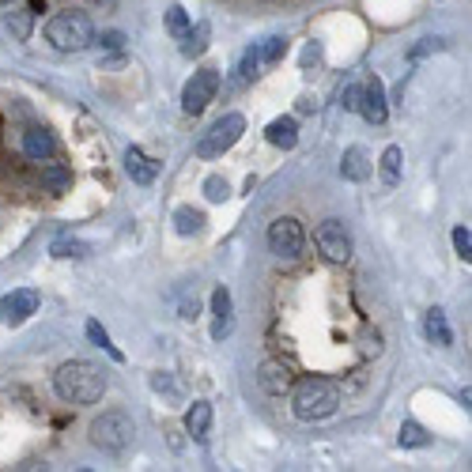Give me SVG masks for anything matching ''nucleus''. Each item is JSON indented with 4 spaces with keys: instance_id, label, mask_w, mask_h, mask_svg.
Returning a JSON list of instances; mask_svg holds the SVG:
<instances>
[{
    "instance_id": "1",
    "label": "nucleus",
    "mask_w": 472,
    "mask_h": 472,
    "mask_svg": "<svg viewBox=\"0 0 472 472\" xmlns=\"http://www.w3.org/2000/svg\"><path fill=\"white\" fill-rule=\"evenodd\" d=\"M106 386H110L106 382V371L91 359H68L53 374V389H57L65 405H99Z\"/></svg>"
},
{
    "instance_id": "2",
    "label": "nucleus",
    "mask_w": 472,
    "mask_h": 472,
    "mask_svg": "<svg viewBox=\"0 0 472 472\" xmlns=\"http://www.w3.org/2000/svg\"><path fill=\"white\" fill-rule=\"evenodd\" d=\"M337 408H340V389H337V382H329V378L310 374V378H302V382L292 386V412H295V420L321 424V420H329Z\"/></svg>"
},
{
    "instance_id": "3",
    "label": "nucleus",
    "mask_w": 472,
    "mask_h": 472,
    "mask_svg": "<svg viewBox=\"0 0 472 472\" xmlns=\"http://www.w3.org/2000/svg\"><path fill=\"white\" fill-rule=\"evenodd\" d=\"M136 439V424H133V415L129 412H121V408H110V412H102L91 420V446L102 450V453H125L133 446Z\"/></svg>"
},
{
    "instance_id": "4",
    "label": "nucleus",
    "mask_w": 472,
    "mask_h": 472,
    "mask_svg": "<svg viewBox=\"0 0 472 472\" xmlns=\"http://www.w3.org/2000/svg\"><path fill=\"white\" fill-rule=\"evenodd\" d=\"M46 42L61 53H80L95 42V31H91L87 15L80 12H57L53 20L46 23Z\"/></svg>"
},
{
    "instance_id": "5",
    "label": "nucleus",
    "mask_w": 472,
    "mask_h": 472,
    "mask_svg": "<svg viewBox=\"0 0 472 472\" xmlns=\"http://www.w3.org/2000/svg\"><path fill=\"white\" fill-rule=\"evenodd\" d=\"M242 133H246V118L242 114H223L220 121H212L208 129L197 136V159H220L223 152H231L234 144L242 140Z\"/></svg>"
},
{
    "instance_id": "6",
    "label": "nucleus",
    "mask_w": 472,
    "mask_h": 472,
    "mask_svg": "<svg viewBox=\"0 0 472 472\" xmlns=\"http://www.w3.org/2000/svg\"><path fill=\"white\" fill-rule=\"evenodd\" d=\"M268 249L272 258L280 261H299L302 249H306V231L295 215H280V220L268 223Z\"/></svg>"
},
{
    "instance_id": "7",
    "label": "nucleus",
    "mask_w": 472,
    "mask_h": 472,
    "mask_svg": "<svg viewBox=\"0 0 472 472\" xmlns=\"http://www.w3.org/2000/svg\"><path fill=\"white\" fill-rule=\"evenodd\" d=\"M314 242H318V253H321L325 261H333V265H348L352 261V231L344 227L340 220L318 223Z\"/></svg>"
},
{
    "instance_id": "8",
    "label": "nucleus",
    "mask_w": 472,
    "mask_h": 472,
    "mask_svg": "<svg viewBox=\"0 0 472 472\" xmlns=\"http://www.w3.org/2000/svg\"><path fill=\"white\" fill-rule=\"evenodd\" d=\"M215 95H220V72H215V68L193 72V80L186 83V91H181V110H186V114H205L208 106L215 102Z\"/></svg>"
},
{
    "instance_id": "9",
    "label": "nucleus",
    "mask_w": 472,
    "mask_h": 472,
    "mask_svg": "<svg viewBox=\"0 0 472 472\" xmlns=\"http://www.w3.org/2000/svg\"><path fill=\"white\" fill-rule=\"evenodd\" d=\"M39 292L34 287H15V292H8L4 299H0V321L4 325H23L31 314H39Z\"/></svg>"
},
{
    "instance_id": "10",
    "label": "nucleus",
    "mask_w": 472,
    "mask_h": 472,
    "mask_svg": "<svg viewBox=\"0 0 472 472\" xmlns=\"http://www.w3.org/2000/svg\"><path fill=\"white\" fill-rule=\"evenodd\" d=\"M258 386H261V393H268V397H287V393H292V386H295V374H292V367H287V363L265 359L261 367H258Z\"/></svg>"
},
{
    "instance_id": "11",
    "label": "nucleus",
    "mask_w": 472,
    "mask_h": 472,
    "mask_svg": "<svg viewBox=\"0 0 472 472\" xmlns=\"http://www.w3.org/2000/svg\"><path fill=\"white\" fill-rule=\"evenodd\" d=\"M234 333V299L227 287L212 292V340H227Z\"/></svg>"
},
{
    "instance_id": "12",
    "label": "nucleus",
    "mask_w": 472,
    "mask_h": 472,
    "mask_svg": "<svg viewBox=\"0 0 472 472\" xmlns=\"http://www.w3.org/2000/svg\"><path fill=\"white\" fill-rule=\"evenodd\" d=\"M359 114L367 118L371 125H386L389 118V102H386V87L382 80H371V83H363V102H359Z\"/></svg>"
},
{
    "instance_id": "13",
    "label": "nucleus",
    "mask_w": 472,
    "mask_h": 472,
    "mask_svg": "<svg viewBox=\"0 0 472 472\" xmlns=\"http://www.w3.org/2000/svg\"><path fill=\"white\" fill-rule=\"evenodd\" d=\"M23 152H27V159H34V162H46V159H53V152H57V140H53L49 129L34 125V129L23 133Z\"/></svg>"
},
{
    "instance_id": "14",
    "label": "nucleus",
    "mask_w": 472,
    "mask_h": 472,
    "mask_svg": "<svg viewBox=\"0 0 472 472\" xmlns=\"http://www.w3.org/2000/svg\"><path fill=\"white\" fill-rule=\"evenodd\" d=\"M125 170H129V178L136 181V186H152L155 174H159V162L148 159L140 148H129V152H125Z\"/></svg>"
},
{
    "instance_id": "15",
    "label": "nucleus",
    "mask_w": 472,
    "mask_h": 472,
    "mask_svg": "<svg viewBox=\"0 0 472 472\" xmlns=\"http://www.w3.org/2000/svg\"><path fill=\"white\" fill-rule=\"evenodd\" d=\"M265 136H268V144H272V148H284V152H292L295 144H299V121H295V118H276V121H268Z\"/></svg>"
},
{
    "instance_id": "16",
    "label": "nucleus",
    "mask_w": 472,
    "mask_h": 472,
    "mask_svg": "<svg viewBox=\"0 0 472 472\" xmlns=\"http://www.w3.org/2000/svg\"><path fill=\"white\" fill-rule=\"evenodd\" d=\"M424 337L431 344H439V348H450L453 344V329H450V321H446V314L439 310V306H431V310L424 314Z\"/></svg>"
},
{
    "instance_id": "17",
    "label": "nucleus",
    "mask_w": 472,
    "mask_h": 472,
    "mask_svg": "<svg viewBox=\"0 0 472 472\" xmlns=\"http://www.w3.org/2000/svg\"><path fill=\"white\" fill-rule=\"evenodd\" d=\"M186 431L193 434L197 442H208V431H212V405L208 401H193L186 412Z\"/></svg>"
},
{
    "instance_id": "18",
    "label": "nucleus",
    "mask_w": 472,
    "mask_h": 472,
    "mask_svg": "<svg viewBox=\"0 0 472 472\" xmlns=\"http://www.w3.org/2000/svg\"><path fill=\"white\" fill-rule=\"evenodd\" d=\"M340 174L348 178V181H367V178H371V155L355 144V148L344 152V159H340Z\"/></svg>"
},
{
    "instance_id": "19",
    "label": "nucleus",
    "mask_w": 472,
    "mask_h": 472,
    "mask_svg": "<svg viewBox=\"0 0 472 472\" xmlns=\"http://www.w3.org/2000/svg\"><path fill=\"white\" fill-rule=\"evenodd\" d=\"M208 39H212V23H197V27H186V34H181V53L186 57H201V53L208 49Z\"/></svg>"
},
{
    "instance_id": "20",
    "label": "nucleus",
    "mask_w": 472,
    "mask_h": 472,
    "mask_svg": "<svg viewBox=\"0 0 472 472\" xmlns=\"http://www.w3.org/2000/svg\"><path fill=\"white\" fill-rule=\"evenodd\" d=\"M174 231L178 234H201L205 231V212L201 208H189V205H181L178 212H174Z\"/></svg>"
},
{
    "instance_id": "21",
    "label": "nucleus",
    "mask_w": 472,
    "mask_h": 472,
    "mask_svg": "<svg viewBox=\"0 0 472 472\" xmlns=\"http://www.w3.org/2000/svg\"><path fill=\"white\" fill-rule=\"evenodd\" d=\"M42 186L53 189V193H65L72 186V174H68L65 162H49V159L42 162Z\"/></svg>"
},
{
    "instance_id": "22",
    "label": "nucleus",
    "mask_w": 472,
    "mask_h": 472,
    "mask_svg": "<svg viewBox=\"0 0 472 472\" xmlns=\"http://www.w3.org/2000/svg\"><path fill=\"white\" fill-rule=\"evenodd\" d=\"M401 148H397V144H389V148L382 152V186L386 189H393L397 181H401Z\"/></svg>"
},
{
    "instance_id": "23",
    "label": "nucleus",
    "mask_w": 472,
    "mask_h": 472,
    "mask_svg": "<svg viewBox=\"0 0 472 472\" xmlns=\"http://www.w3.org/2000/svg\"><path fill=\"white\" fill-rule=\"evenodd\" d=\"M397 439H401L405 450H427V446H431L427 427H420L415 420H405V424H401V434H397Z\"/></svg>"
},
{
    "instance_id": "24",
    "label": "nucleus",
    "mask_w": 472,
    "mask_h": 472,
    "mask_svg": "<svg viewBox=\"0 0 472 472\" xmlns=\"http://www.w3.org/2000/svg\"><path fill=\"white\" fill-rule=\"evenodd\" d=\"M205 197H208L212 205H223L227 197H231V186H227L220 174H208V178H205Z\"/></svg>"
},
{
    "instance_id": "25",
    "label": "nucleus",
    "mask_w": 472,
    "mask_h": 472,
    "mask_svg": "<svg viewBox=\"0 0 472 472\" xmlns=\"http://www.w3.org/2000/svg\"><path fill=\"white\" fill-rule=\"evenodd\" d=\"M49 253H53V258H87V246L76 242V239H57L49 246Z\"/></svg>"
},
{
    "instance_id": "26",
    "label": "nucleus",
    "mask_w": 472,
    "mask_h": 472,
    "mask_svg": "<svg viewBox=\"0 0 472 472\" xmlns=\"http://www.w3.org/2000/svg\"><path fill=\"white\" fill-rule=\"evenodd\" d=\"M258 68H261V49H246V57H242V65H239V80H242V83L253 80V76H258Z\"/></svg>"
},
{
    "instance_id": "27",
    "label": "nucleus",
    "mask_w": 472,
    "mask_h": 472,
    "mask_svg": "<svg viewBox=\"0 0 472 472\" xmlns=\"http://www.w3.org/2000/svg\"><path fill=\"white\" fill-rule=\"evenodd\" d=\"M186 27H189V15H186V8H170L167 12V31L174 34V39H181V34H186Z\"/></svg>"
},
{
    "instance_id": "28",
    "label": "nucleus",
    "mask_w": 472,
    "mask_h": 472,
    "mask_svg": "<svg viewBox=\"0 0 472 472\" xmlns=\"http://www.w3.org/2000/svg\"><path fill=\"white\" fill-rule=\"evenodd\" d=\"M453 249H458L461 261H472V234H468V227H453Z\"/></svg>"
},
{
    "instance_id": "29",
    "label": "nucleus",
    "mask_w": 472,
    "mask_h": 472,
    "mask_svg": "<svg viewBox=\"0 0 472 472\" xmlns=\"http://www.w3.org/2000/svg\"><path fill=\"white\" fill-rule=\"evenodd\" d=\"M8 31L15 39H31V12H12L8 15Z\"/></svg>"
},
{
    "instance_id": "30",
    "label": "nucleus",
    "mask_w": 472,
    "mask_h": 472,
    "mask_svg": "<svg viewBox=\"0 0 472 472\" xmlns=\"http://www.w3.org/2000/svg\"><path fill=\"white\" fill-rule=\"evenodd\" d=\"M87 337H91V344H99V348H106L114 359H121V355L114 352V344H110V337H106V329H102L99 321H87Z\"/></svg>"
},
{
    "instance_id": "31",
    "label": "nucleus",
    "mask_w": 472,
    "mask_h": 472,
    "mask_svg": "<svg viewBox=\"0 0 472 472\" xmlns=\"http://www.w3.org/2000/svg\"><path fill=\"white\" fill-rule=\"evenodd\" d=\"M284 49H287V39H268V42L261 46V61H265V65H276V61L284 57Z\"/></svg>"
},
{
    "instance_id": "32",
    "label": "nucleus",
    "mask_w": 472,
    "mask_h": 472,
    "mask_svg": "<svg viewBox=\"0 0 472 472\" xmlns=\"http://www.w3.org/2000/svg\"><path fill=\"white\" fill-rule=\"evenodd\" d=\"M439 49H446V42H442V39H420V46H412L408 57H412V61H424L427 53H439Z\"/></svg>"
},
{
    "instance_id": "33",
    "label": "nucleus",
    "mask_w": 472,
    "mask_h": 472,
    "mask_svg": "<svg viewBox=\"0 0 472 472\" xmlns=\"http://www.w3.org/2000/svg\"><path fill=\"white\" fill-rule=\"evenodd\" d=\"M359 102H363V83H352V87H344V110L348 114H359Z\"/></svg>"
},
{
    "instance_id": "34",
    "label": "nucleus",
    "mask_w": 472,
    "mask_h": 472,
    "mask_svg": "<svg viewBox=\"0 0 472 472\" xmlns=\"http://www.w3.org/2000/svg\"><path fill=\"white\" fill-rule=\"evenodd\" d=\"M102 46H106V49H121V46H125V34H121V31L102 34Z\"/></svg>"
},
{
    "instance_id": "35",
    "label": "nucleus",
    "mask_w": 472,
    "mask_h": 472,
    "mask_svg": "<svg viewBox=\"0 0 472 472\" xmlns=\"http://www.w3.org/2000/svg\"><path fill=\"white\" fill-rule=\"evenodd\" d=\"M314 110H318V102H314L310 95H302V99H299V114H314Z\"/></svg>"
},
{
    "instance_id": "36",
    "label": "nucleus",
    "mask_w": 472,
    "mask_h": 472,
    "mask_svg": "<svg viewBox=\"0 0 472 472\" xmlns=\"http://www.w3.org/2000/svg\"><path fill=\"white\" fill-rule=\"evenodd\" d=\"M0 4H12V0H0Z\"/></svg>"
}]
</instances>
